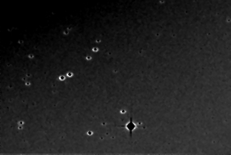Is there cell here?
Listing matches in <instances>:
<instances>
[{
	"label": "cell",
	"instance_id": "obj_1",
	"mask_svg": "<svg viewBox=\"0 0 231 155\" xmlns=\"http://www.w3.org/2000/svg\"><path fill=\"white\" fill-rule=\"evenodd\" d=\"M125 127L129 130L130 133H131V135L132 134V132H133L134 130H135L136 128H137V125L134 123V122L133 121V117H131V119H130V121L127 124H126Z\"/></svg>",
	"mask_w": 231,
	"mask_h": 155
}]
</instances>
